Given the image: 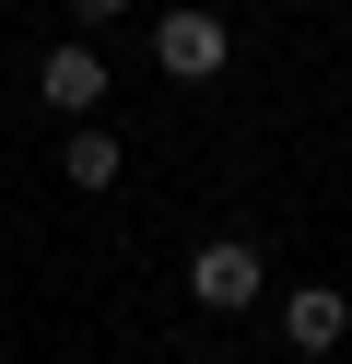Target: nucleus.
I'll list each match as a JSON object with an SVG mask.
<instances>
[{"label":"nucleus","instance_id":"20e7f679","mask_svg":"<svg viewBox=\"0 0 352 364\" xmlns=\"http://www.w3.org/2000/svg\"><path fill=\"white\" fill-rule=\"evenodd\" d=\"M36 95L59 106V118H82V106L106 95V59H94V48H47V71H36Z\"/></svg>","mask_w":352,"mask_h":364},{"label":"nucleus","instance_id":"f03ea898","mask_svg":"<svg viewBox=\"0 0 352 364\" xmlns=\"http://www.w3.org/2000/svg\"><path fill=\"white\" fill-rule=\"evenodd\" d=\"M153 59L176 82H211V71H223V24H211V12H164V24H153Z\"/></svg>","mask_w":352,"mask_h":364},{"label":"nucleus","instance_id":"423d86ee","mask_svg":"<svg viewBox=\"0 0 352 364\" xmlns=\"http://www.w3.org/2000/svg\"><path fill=\"white\" fill-rule=\"evenodd\" d=\"M70 12H82V24H117V12H129V0H70Z\"/></svg>","mask_w":352,"mask_h":364},{"label":"nucleus","instance_id":"39448f33","mask_svg":"<svg viewBox=\"0 0 352 364\" xmlns=\"http://www.w3.org/2000/svg\"><path fill=\"white\" fill-rule=\"evenodd\" d=\"M70 188H117V141L106 129H70Z\"/></svg>","mask_w":352,"mask_h":364},{"label":"nucleus","instance_id":"7ed1b4c3","mask_svg":"<svg viewBox=\"0 0 352 364\" xmlns=\"http://www.w3.org/2000/svg\"><path fill=\"white\" fill-rule=\"evenodd\" d=\"M341 329H352V294H341V282H305V294H282V341H294V353H329Z\"/></svg>","mask_w":352,"mask_h":364},{"label":"nucleus","instance_id":"f257e3e1","mask_svg":"<svg viewBox=\"0 0 352 364\" xmlns=\"http://www.w3.org/2000/svg\"><path fill=\"white\" fill-rule=\"evenodd\" d=\"M188 294H200L211 317H235V306H258V247H200V259H188Z\"/></svg>","mask_w":352,"mask_h":364}]
</instances>
